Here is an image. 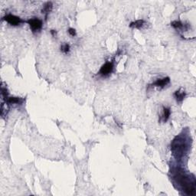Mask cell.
Instances as JSON below:
<instances>
[{
    "label": "cell",
    "instance_id": "obj_14",
    "mask_svg": "<svg viewBox=\"0 0 196 196\" xmlns=\"http://www.w3.org/2000/svg\"><path fill=\"white\" fill-rule=\"evenodd\" d=\"M68 33H69L72 37L76 35V31H75L74 29H72V28H70V29H68Z\"/></svg>",
    "mask_w": 196,
    "mask_h": 196
},
{
    "label": "cell",
    "instance_id": "obj_5",
    "mask_svg": "<svg viewBox=\"0 0 196 196\" xmlns=\"http://www.w3.org/2000/svg\"><path fill=\"white\" fill-rule=\"evenodd\" d=\"M113 62H107L101 67L99 74L103 77H107L109 74H111V72L113 71Z\"/></svg>",
    "mask_w": 196,
    "mask_h": 196
},
{
    "label": "cell",
    "instance_id": "obj_15",
    "mask_svg": "<svg viewBox=\"0 0 196 196\" xmlns=\"http://www.w3.org/2000/svg\"><path fill=\"white\" fill-rule=\"evenodd\" d=\"M51 33H52V35L53 36H55L56 34H57V32H56L55 30H52V31H51Z\"/></svg>",
    "mask_w": 196,
    "mask_h": 196
},
{
    "label": "cell",
    "instance_id": "obj_2",
    "mask_svg": "<svg viewBox=\"0 0 196 196\" xmlns=\"http://www.w3.org/2000/svg\"><path fill=\"white\" fill-rule=\"evenodd\" d=\"M187 145L186 139L182 136H178L173 139L171 144V150L176 159H180L186 153Z\"/></svg>",
    "mask_w": 196,
    "mask_h": 196
},
{
    "label": "cell",
    "instance_id": "obj_6",
    "mask_svg": "<svg viewBox=\"0 0 196 196\" xmlns=\"http://www.w3.org/2000/svg\"><path fill=\"white\" fill-rule=\"evenodd\" d=\"M170 82V78L169 77H164V78L162 79H158V80L154 82L153 84V85L155 86V87H158V88H163L164 87H166V85L169 84Z\"/></svg>",
    "mask_w": 196,
    "mask_h": 196
},
{
    "label": "cell",
    "instance_id": "obj_4",
    "mask_svg": "<svg viewBox=\"0 0 196 196\" xmlns=\"http://www.w3.org/2000/svg\"><path fill=\"white\" fill-rule=\"evenodd\" d=\"M29 26L33 32H36L38 31H40L42 28V21L37 18H32L28 21Z\"/></svg>",
    "mask_w": 196,
    "mask_h": 196
},
{
    "label": "cell",
    "instance_id": "obj_12",
    "mask_svg": "<svg viewBox=\"0 0 196 196\" xmlns=\"http://www.w3.org/2000/svg\"><path fill=\"white\" fill-rule=\"evenodd\" d=\"M170 114H171V111H170L169 108H167V107H163V114L162 116V119L163 120V122H166L169 119L170 116Z\"/></svg>",
    "mask_w": 196,
    "mask_h": 196
},
{
    "label": "cell",
    "instance_id": "obj_3",
    "mask_svg": "<svg viewBox=\"0 0 196 196\" xmlns=\"http://www.w3.org/2000/svg\"><path fill=\"white\" fill-rule=\"evenodd\" d=\"M2 20L7 21L8 23L10 24L11 25H14V26H17V25L24 22L23 20H21L19 17L12 14L6 15L5 16H4L3 18H2Z\"/></svg>",
    "mask_w": 196,
    "mask_h": 196
},
{
    "label": "cell",
    "instance_id": "obj_9",
    "mask_svg": "<svg viewBox=\"0 0 196 196\" xmlns=\"http://www.w3.org/2000/svg\"><path fill=\"white\" fill-rule=\"evenodd\" d=\"M52 7H53L52 2H46V3L44 5V6H43V9H42V11H41V12H42V13H44V14L46 15V17H47L48 14H49V13H50L51 11H52Z\"/></svg>",
    "mask_w": 196,
    "mask_h": 196
},
{
    "label": "cell",
    "instance_id": "obj_1",
    "mask_svg": "<svg viewBox=\"0 0 196 196\" xmlns=\"http://www.w3.org/2000/svg\"><path fill=\"white\" fill-rule=\"evenodd\" d=\"M178 182L179 183L185 192L189 195H192L195 192V178L191 179L188 175L185 172L178 171L177 172L175 175Z\"/></svg>",
    "mask_w": 196,
    "mask_h": 196
},
{
    "label": "cell",
    "instance_id": "obj_7",
    "mask_svg": "<svg viewBox=\"0 0 196 196\" xmlns=\"http://www.w3.org/2000/svg\"><path fill=\"white\" fill-rule=\"evenodd\" d=\"M5 101L6 103L9 104H21L23 103L24 100L20 97H9L5 98Z\"/></svg>",
    "mask_w": 196,
    "mask_h": 196
},
{
    "label": "cell",
    "instance_id": "obj_8",
    "mask_svg": "<svg viewBox=\"0 0 196 196\" xmlns=\"http://www.w3.org/2000/svg\"><path fill=\"white\" fill-rule=\"evenodd\" d=\"M174 97H175V100L178 102H182L184 100V98L186 97V92L182 89H179L176 91L174 94Z\"/></svg>",
    "mask_w": 196,
    "mask_h": 196
},
{
    "label": "cell",
    "instance_id": "obj_11",
    "mask_svg": "<svg viewBox=\"0 0 196 196\" xmlns=\"http://www.w3.org/2000/svg\"><path fill=\"white\" fill-rule=\"evenodd\" d=\"M145 23V21L143 19L136 20V21L131 22L130 25V28H133V29H140L141 27L143 26Z\"/></svg>",
    "mask_w": 196,
    "mask_h": 196
},
{
    "label": "cell",
    "instance_id": "obj_10",
    "mask_svg": "<svg viewBox=\"0 0 196 196\" xmlns=\"http://www.w3.org/2000/svg\"><path fill=\"white\" fill-rule=\"evenodd\" d=\"M171 25L173 27V28H175V29H181V30H186V25H184L182 22H181L180 21H172L171 23Z\"/></svg>",
    "mask_w": 196,
    "mask_h": 196
},
{
    "label": "cell",
    "instance_id": "obj_13",
    "mask_svg": "<svg viewBox=\"0 0 196 196\" xmlns=\"http://www.w3.org/2000/svg\"><path fill=\"white\" fill-rule=\"evenodd\" d=\"M61 51L64 54H68L70 52V45L68 44H64L61 46Z\"/></svg>",
    "mask_w": 196,
    "mask_h": 196
}]
</instances>
